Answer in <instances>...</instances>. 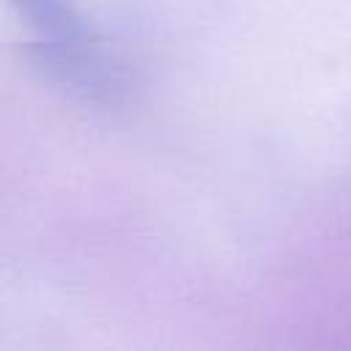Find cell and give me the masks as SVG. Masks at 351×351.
<instances>
[{"label": "cell", "instance_id": "cell-1", "mask_svg": "<svg viewBox=\"0 0 351 351\" xmlns=\"http://www.w3.org/2000/svg\"><path fill=\"white\" fill-rule=\"evenodd\" d=\"M22 14L49 38L44 44V63L55 66L69 82H99V66L82 49L88 30L69 0H14Z\"/></svg>", "mask_w": 351, "mask_h": 351}]
</instances>
